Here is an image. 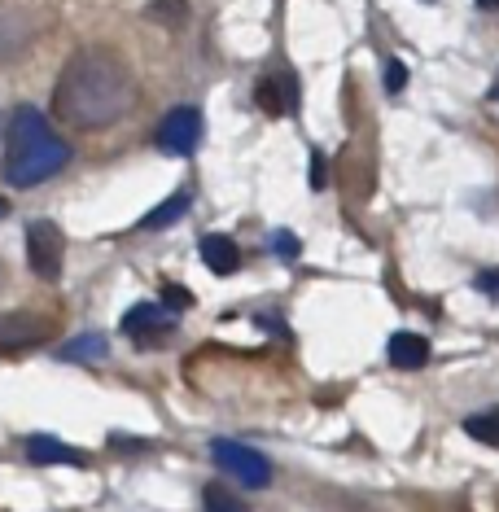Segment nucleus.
Instances as JSON below:
<instances>
[{
	"mask_svg": "<svg viewBox=\"0 0 499 512\" xmlns=\"http://www.w3.org/2000/svg\"><path fill=\"white\" fill-rule=\"evenodd\" d=\"M136 106V79L127 62L106 44H88L66 57L62 75L53 84V114L57 123L75 132H101L114 127Z\"/></svg>",
	"mask_w": 499,
	"mask_h": 512,
	"instance_id": "nucleus-1",
	"label": "nucleus"
},
{
	"mask_svg": "<svg viewBox=\"0 0 499 512\" xmlns=\"http://www.w3.org/2000/svg\"><path fill=\"white\" fill-rule=\"evenodd\" d=\"M71 162V145L53 132V123L40 110L18 106L5 123V154H0V176L9 189H36L53 180Z\"/></svg>",
	"mask_w": 499,
	"mask_h": 512,
	"instance_id": "nucleus-2",
	"label": "nucleus"
},
{
	"mask_svg": "<svg viewBox=\"0 0 499 512\" xmlns=\"http://www.w3.org/2000/svg\"><path fill=\"white\" fill-rule=\"evenodd\" d=\"M211 460H215L228 477H237L241 486H250V491H263V486L272 482L268 456H263V451H254V447H246V442L215 438V442H211Z\"/></svg>",
	"mask_w": 499,
	"mask_h": 512,
	"instance_id": "nucleus-3",
	"label": "nucleus"
},
{
	"mask_svg": "<svg viewBox=\"0 0 499 512\" xmlns=\"http://www.w3.org/2000/svg\"><path fill=\"white\" fill-rule=\"evenodd\" d=\"M66 259V237L53 219H31L27 224V263L40 281H57Z\"/></svg>",
	"mask_w": 499,
	"mask_h": 512,
	"instance_id": "nucleus-4",
	"label": "nucleus"
},
{
	"mask_svg": "<svg viewBox=\"0 0 499 512\" xmlns=\"http://www.w3.org/2000/svg\"><path fill=\"white\" fill-rule=\"evenodd\" d=\"M202 136H206V123H202V110L197 106H180L158 123V149L171 158H189L193 149L202 145Z\"/></svg>",
	"mask_w": 499,
	"mask_h": 512,
	"instance_id": "nucleus-5",
	"label": "nucleus"
},
{
	"mask_svg": "<svg viewBox=\"0 0 499 512\" xmlns=\"http://www.w3.org/2000/svg\"><path fill=\"white\" fill-rule=\"evenodd\" d=\"M176 324H180L176 311L158 307V302H136V307L123 316V333L136 337V342H145V346H158L167 333H176Z\"/></svg>",
	"mask_w": 499,
	"mask_h": 512,
	"instance_id": "nucleus-6",
	"label": "nucleus"
},
{
	"mask_svg": "<svg viewBox=\"0 0 499 512\" xmlns=\"http://www.w3.org/2000/svg\"><path fill=\"white\" fill-rule=\"evenodd\" d=\"M49 320L31 316V311H5L0 316V346L18 351V346H36V342H49Z\"/></svg>",
	"mask_w": 499,
	"mask_h": 512,
	"instance_id": "nucleus-7",
	"label": "nucleus"
},
{
	"mask_svg": "<svg viewBox=\"0 0 499 512\" xmlns=\"http://www.w3.org/2000/svg\"><path fill=\"white\" fill-rule=\"evenodd\" d=\"M31 40H36V27H31V18L22 14V9H0V62H14L31 49Z\"/></svg>",
	"mask_w": 499,
	"mask_h": 512,
	"instance_id": "nucleus-8",
	"label": "nucleus"
},
{
	"mask_svg": "<svg viewBox=\"0 0 499 512\" xmlns=\"http://www.w3.org/2000/svg\"><path fill=\"white\" fill-rule=\"evenodd\" d=\"M254 97H259L263 114H294L298 110V84H294V75L289 71H276L268 79H259Z\"/></svg>",
	"mask_w": 499,
	"mask_h": 512,
	"instance_id": "nucleus-9",
	"label": "nucleus"
},
{
	"mask_svg": "<svg viewBox=\"0 0 499 512\" xmlns=\"http://www.w3.org/2000/svg\"><path fill=\"white\" fill-rule=\"evenodd\" d=\"M22 451H27L31 464H84V451L71 447V442L53 438V434H31L22 442Z\"/></svg>",
	"mask_w": 499,
	"mask_h": 512,
	"instance_id": "nucleus-10",
	"label": "nucleus"
},
{
	"mask_svg": "<svg viewBox=\"0 0 499 512\" xmlns=\"http://www.w3.org/2000/svg\"><path fill=\"white\" fill-rule=\"evenodd\" d=\"M197 254H202V263L211 267L215 276H232L241 267V250L237 241L224 237V232H211V237H202V246H197Z\"/></svg>",
	"mask_w": 499,
	"mask_h": 512,
	"instance_id": "nucleus-11",
	"label": "nucleus"
},
{
	"mask_svg": "<svg viewBox=\"0 0 499 512\" xmlns=\"http://www.w3.org/2000/svg\"><path fill=\"white\" fill-rule=\"evenodd\" d=\"M390 364L403 372H416L429 364V342L421 333H394L390 337Z\"/></svg>",
	"mask_w": 499,
	"mask_h": 512,
	"instance_id": "nucleus-12",
	"label": "nucleus"
},
{
	"mask_svg": "<svg viewBox=\"0 0 499 512\" xmlns=\"http://www.w3.org/2000/svg\"><path fill=\"white\" fill-rule=\"evenodd\" d=\"M106 355H110V342L101 333H79L66 346H57V359H66V364H101Z\"/></svg>",
	"mask_w": 499,
	"mask_h": 512,
	"instance_id": "nucleus-13",
	"label": "nucleus"
},
{
	"mask_svg": "<svg viewBox=\"0 0 499 512\" xmlns=\"http://www.w3.org/2000/svg\"><path fill=\"white\" fill-rule=\"evenodd\" d=\"M189 202H193V193H189V189H176V193L167 197V202L158 206V211H149V215L141 219V228H145V232H162V228L180 224V219L189 215Z\"/></svg>",
	"mask_w": 499,
	"mask_h": 512,
	"instance_id": "nucleus-14",
	"label": "nucleus"
},
{
	"mask_svg": "<svg viewBox=\"0 0 499 512\" xmlns=\"http://www.w3.org/2000/svg\"><path fill=\"white\" fill-rule=\"evenodd\" d=\"M202 508L206 512H250L246 499H241L237 491H228V486H219V482H206L202 486Z\"/></svg>",
	"mask_w": 499,
	"mask_h": 512,
	"instance_id": "nucleus-15",
	"label": "nucleus"
},
{
	"mask_svg": "<svg viewBox=\"0 0 499 512\" xmlns=\"http://www.w3.org/2000/svg\"><path fill=\"white\" fill-rule=\"evenodd\" d=\"M145 18L162 22V27H184V22H189V5H184V0H149Z\"/></svg>",
	"mask_w": 499,
	"mask_h": 512,
	"instance_id": "nucleus-16",
	"label": "nucleus"
},
{
	"mask_svg": "<svg viewBox=\"0 0 499 512\" xmlns=\"http://www.w3.org/2000/svg\"><path fill=\"white\" fill-rule=\"evenodd\" d=\"M464 434L486 442V447H499V407H491V412H478L464 421Z\"/></svg>",
	"mask_w": 499,
	"mask_h": 512,
	"instance_id": "nucleus-17",
	"label": "nucleus"
},
{
	"mask_svg": "<svg viewBox=\"0 0 499 512\" xmlns=\"http://www.w3.org/2000/svg\"><path fill=\"white\" fill-rule=\"evenodd\" d=\"M403 88H408V66H403L399 57H390V62H386V92H390V97H399Z\"/></svg>",
	"mask_w": 499,
	"mask_h": 512,
	"instance_id": "nucleus-18",
	"label": "nucleus"
},
{
	"mask_svg": "<svg viewBox=\"0 0 499 512\" xmlns=\"http://www.w3.org/2000/svg\"><path fill=\"white\" fill-rule=\"evenodd\" d=\"M272 250L281 254V259H298V250H303V246H298L294 232H272Z\"/></svg>",
	"mask_w": 499,
	"mask_h": 512,
	"instance_id": "nucleus-19",
	"label": "nucleus"
},
{
	"mask_svg": "<svg viewBox=\"0 0 499 512\" xmlns=\"http://www.w3.org/2000/svg\"><path fill=\"white\" fill-rule=\"evenodd\" d=\"M478 289H482V294L491 298V302H499V267H491V272L478 276Z\"/></svg>",
	"mask_w": 499,
	"mask_h": 512,
	"instance_id": "nucleus-20",
	"label": "nucleus"
},
{
	"mask_svg": "<svg viewBox=\"0 0 499 512\" xmlns=\"http://www.w3.org/2000/svg\"><path fill=\"white\" fill-rule=\"evenodd\" d=\"M311 189H324V158L311 149Z\"/></svg>",
	"mask_w": 499,
	"mask_h": 512,
	"instance_id": "nucleus-21",
	"label": "nucleus"
},
{
	"mask_svg": "<svg viewBox=\"0 0 499 512\" xmlns=\"http://www.w3.org/2000/svg\"><path fill=\"white\" fill-rule=\"evenodd\" d=\"M171 302H176V307H184V302H189V294H184V289H167V307Z\"/></svg>",
	"mask_w": 499,
	"mask_h": 512,
	"instance_id": "nucleus-22",
	"label": "nucleus"
},
{
	"mask_svg": "<svg viewBox=\"0 0 499 512\" xmlns=\"http://www.w3.org/2000/svg\"><path fill=\"white\" fill-rule=\"evenodd\" d=\"M478 5H482V9H499V0H478Z\"/></svg>",
	"mask_w": 499,
	"mask_h": 512,
	"instance_id": "nucleus-23",
	"label": "nucleus"
},
{
	"mask_svg": "<svg viewBox=\"0 0 499 512\" xmlns=\"http://www.w3.org/2000/svg\"><path fill=\"white\" fill-rule=\"evenodd\" d=\"M0 285H5V263H0Z\"/></svg>",
	"mask_w": 499,
	"mask_h": 512,
	"instance_id": "nucleus-24",
	"label": "nucleus"
}]
</instances>
